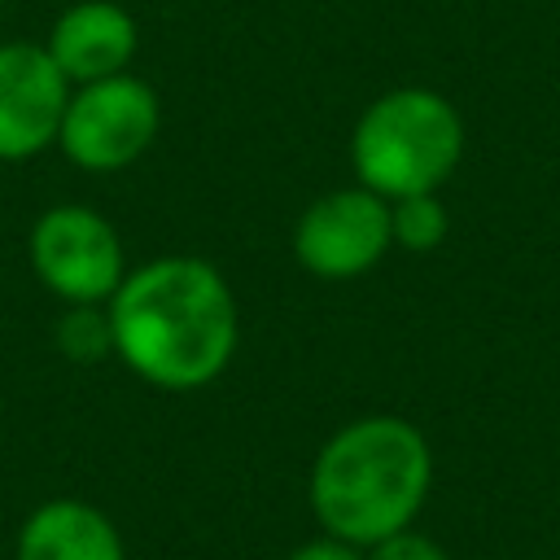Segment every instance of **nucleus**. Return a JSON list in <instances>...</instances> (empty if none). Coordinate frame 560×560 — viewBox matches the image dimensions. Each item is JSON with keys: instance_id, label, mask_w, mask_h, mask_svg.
<instances>
[{"instance_id": "f257e3e1", "label": "nucleus", "mask_w": 560, "mask_h": 560, "mask_svg": "<svg viewBox=\"0 0 560 560\" xmlns=\"http://www.w3.org/2000/svg\"><path fill=\"white\" fill-rule=\"evenodd\" d=\"M105 315L114 359L166 394L214 385L241 346V302L228 276L197 254H162L127 267Z\"/></svg>"}, {"instance_id": "f03ea898", "label": "nucleus", "mask_w": 560, "mask_h": 560, "mask_svg": "<svg viewBox=\"0 0 560 560\" xmlns=\"http://www.w3.org/2000/svg\"><path fill=\"white\" fill-rule=\"evenodd\" d=\"M433 490L429 438L402 416H359L324 438L311 459L306 503L319 534L350 547L411 529Z\"/></svg>"}, {"instance_id": "7ed1b4c3", "label": "nucleus", "mask_w": 560, "mask_h": 560, "mask_svg": "<svg viewBox=\"0 0 560 560\" xmlns=\"http://www.w3.org/2000/svg\"><path fill=\"white\" fill-rule=\"evenodd\" d=\"M464 158V118L433 88L381 92L350 131V166L385 201L438 192Z\"/></svg>"}, {"instance_id": "20e7f679", "label": "nucleus", "mask_w": 560, "mask_h": 560, "mask_svg": "<svg viewBox=\"0 0 560 560\" xmlns=\"http://www.w3.org/2000/svg\"><path fill=\"white\" fill-rule=\"evenodd\" d=\"M162 131V101L140 74H109L70 88L57 149L70 166L114 175L140 162Z\"/></svg>"}, {"instance_id": "39448f33", "label": "nucleus", "mask_w": 560, "mask_h": 560, "mask_svg": "<svg viewBox=\"0 0 560 560\" xmlns=\"http://www.w3.org/2000/svg\"><path fill=\"white\" fill-rule=\"evenodd\" d=\"M26 258L35 280L61 306H105L127 276V254L118 228L83 201L48 206L26 236Z\"/></svg>"}, {"instance_id": "423d86ee", "label": "nucleus", "mask_w": 560, "mask_h": 560, "mask_svg": "<svg viewBox=\"0 0 560 560\" xmlns=\"http://www.w3.org/2000/svg\"><path fill=\"white\" fill-rule=\"evenodd\" d=\"M389 249V201L363 184L319 192L293 223V258L315 280H354Z\"/></svg>"}, {"instance_id": "0eeeda50", "label": "nucleus", "mask_w": 560, "mask_h": 560, "mask_svg": "<svg viewBox=\"0 0 560 560\" xmlns=\"http://www.w3.org/2000/svg\"><path fill=\"white\" fill-rule=\"evenodd\" d=\"M70 79L44 44L0 39V162H31L57 149Z\"/></svg>"}, {"instance_id": "6e6552de", "label": "nucleus", "mask_w": 560, "mask_h": 560, "mask_svg": "<svg viewBox=\"0 0 560 560\" xmlns=\"http://www.w3.org/2000/svg\"><path fill=\"white\" fill-rule=\"evenodd\" d=\"M44 48L70 88L96 83L131 70L140 52V22L118 0H74L52 18Z\"/></svg>"}, {"instance_id": "1a4fd4ad", "label": "nucleus", "mask_w": 560, "mask_h": 560, "mask_svg": "<svg viewBox=\"0 0 560 560\" xmlns=\"http://www.w3.org/2000/svg\"><path fill=\"white\" fill-rule=\"evenodd\" d=\"M13 560H127L118 525L88 499H44L13 538Z\"/></svg>"}, {"instance_id": "9d476101", "label": "nucleus", "mask_w": 560, "mask_h": 560, "mask_svg": "<svg viewBox=\"0 0 560 560\" xmlns=\"http://www.w3.org/2000/svg\"><path fill=\"white\" fill-rule=\"evenodd\" d=\"M446 232H451V219L438 192H411V197L389 201V236L398 249L429 254L446 241Z\"/></svg>"}, {"instance_id": "9b49d317", "label": "nucleus", "mask_w": 560, "mask_h": 560, "mask_svg": "<svg viewBox=\"0 0 560 560\" xmlns=\"http://www.w3.org/2000/svg\"><path fill=\"white\" fill-rule=\"evenodd\" d=\"M52 337H57V350L70 363H101L105 354H114L105 306H66V315L52 328Z\"/></svg>"}, {"instance_id": "f8f14e48", "label": "nucleus", "mask_w": 560, "mask_h": 560, "mask_svg": "<svg viewBox=\"0 0 560 560\" xmlns=\"http://www.w3.org/2000/svg\"><path fill=\"white\" fill-rule=\"evenodd\" d=\"M363 556H368V560H451L446 547L433 542L429 534H420L416 525H411V529H398V534H389V538H381V542L368 547Z\"/></svg>"}, {"instance_id": "ddd939ff", "label": "nucleus", "mask_w": 560, "mask_h": 560, "mask_svg": "<svg viewBox=\"0 0 560 560\" xmlns=\"http://www.w3.org/2000/svg\"><path fill=\"white\" fill-rule=\"evenodd\" d=\"M284 560H368V556H363V547H350V542H341V538L319 534V538L293 547Z\"/></svg>"}, {"instance_id": "4468645a", "label": "nucleus", "mask_w": 560, "mask_h": 560, "mask_svg": "<svg viewBox=\"0 0 560 560\" xmlns=\"http://www.w3.org/2000/svg\"><path fill=\"white\" fill-rule=\"evenodd\" d=\"M0 560H4V556H0Z\"/></svg>"}]
</instances>
